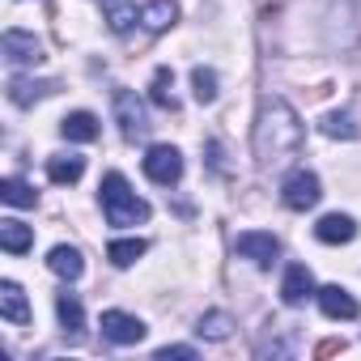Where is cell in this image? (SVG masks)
Masks as SVG:
<instances>
[{
    "label": "cell",
    "instance_id": "1",
    "mask_svg": "<svg viewBox=\"0 0 361 361\" xmlns=\"http://www.w3.org/2000/svg\"><path fill=\"white\" fill-rule=\"evenodd\" d=\"M302 149V119L285 98H264L255 115V161L281 166Z\"/></svg>",
    "mask_w": 361,
    "mask_h": 361
},
{
    "label": "cell",
    "instance_id": "2",
    "mask_svg": "<svg viewBox=\"0 0 361 361\" xmlns=\"http://www.w3.org/2000/svg\"><path fill=\"white\" fill-rule=\"evenodd\" d=\"M98 200H102V217H106L111 226H140V221H149V204L128 188V178H123L119 170H111V174L102 178Z\"/></svg>",
    "mask_w": 361,
    "mask_h": 361
},
{
    "label": "cell",
    "instance_id": "3",
    "mask_svg": "<svg viewBox=\"0 0 361 361\" xmlns=\"http://www.w3.org/2000/svg\"><path fill=\"white\" fill-rule=\"evenodd\" d=\"M319 196H323V183H319V174L306 170V166H298V170H289V174L281 178V200H285V209H293V213L314 209Z\"/></svg>",
    "mask_w": 361,
    "mask_h": 361
},
{
    "label": "cell",
    "instance_id": "4",
    "mask_svg": "<svg viewBox=\"0 0 361 361\" xmlns=\"http://www.w3.org/2000/svg\"><path fill=\"white\" fill-rule=\"evenodd\" d=\"M140 166L149 174V183H157V188H170V183L183 178V153H178L174 145H149Z\"/></svg>",
    "mask_w": 361,
    "mask_h": 361
},
{
    "label": "cell",
    "instance_id": "5",
    "mask_svg": "<svg viewBox=\"0 0 361 361\" xmlns=\"http://www.w3.org/2000/svg\"><path fill=\"white\" fill-rule=\"evenodd\" d=\"M115 123H119L123 140H140L149 132V111L136 90H115Z\"/></svg>",
    "mask_w": 361,
    "mask_h": 361
},
{
    "label": "cell",
    "instance_id": "6",
    "mask_svg": "<svg viewBox=\"0 0 361 361\" xmlns=\"http://www.w3.org/2000/svg\"><path fill=\"white\" fill-rule=\"evenodd\" d=\"M234 251H238L243 259H251L255 268H272L276 255H281V243H276L268 230H243V234L234 238Z\"/></svg>",
    "mask_w": 361,
    "mask_h": 361
},
{
    "label": "cell",
    "instance_id": "7",
    "mask_svg": "<svg viewBox=\"0 0 361 361\" xmlns=\"http://www.w3.org/2000/svg\"><path fill=\"white\" fill-rule=\"evenodd\" d=\"M145 331L149 327L136 314H128V310H102V340H111V344H140Z\"/></svg>",
    "mask_w": 361,
    "mask_h": 361
},
{
    "label": "cell",
    "instance_id": "8",
    "mask_svg": "<svg viewBox=\"0 0 361 361\" xmlns=\"http://www.w3.org/2000/svg\"><path fill=\"white\" fill-rule=\"evenodd\" d=\"M314 302H319V310H323L327 319H336V323H340V319L348 323V319H357V314H361L357 298H353L344 285H323V289L314 293Z\"/></svg>",
    "mask_w": 361,
    "mask_h": 361
},
{
    "label": "cell",
    "instance_id": "9",
    "mask_svg": "<svg viewBox=\"0 0 361 361\" xmlns=\"http://www.w3.org/2000/svg\"><path fill=\"white\" fill-rule=\"evenodd\" d=\"M0 51H5L9 64H39V60H43V43H39L30 30H5Z\"/></svg>",
    "mask_w": 361,
    "mask_h": 361
},
{
    "label": "cell",
    "instance_id": "10",
    "mask_svg": "<svg viewBox=\"0 0 361 361\" xmlns=\"http://www.w3.org/2000/svg\"><path fill=\"white\" fill-rule=\"evenodd\" d=\"M314 293H319V289H314L310 268H306V264H289L285 276H281V302H285V306H302V302L314 298Z\"/></svg>",
    "mask_w": 361,
    "mask_h": 361
},
{
    "label": "cell",
    "instance_id": "11",
    "mask_svg": "<svg viewBox=\"0 0 361 361\" xmlns=\"http://www.w3.org/2000/svg\"><path fill=\"white\" fill-rule=\"evenodd\" d=\"M314 238H319V243H327V247L353 243V238H357V221H353L348 213H327V217H319V226H314Z\"/></svg>",
    "mask_w": 361,
    "mask_h": 361
},
{
    "label": "cell",
    "instance_id": "12",
    "mask_svg": "<svg viewBox=\"0 0 361 361\" xmlns=\"http://www.w3.org/2000/svg\"><path fill=\"white\" fill-rule=\"evenodd\" d=\"M0 319L5 323H30V302H26V293H22V285L18 281H0Z\"/></svg>",
    "mask_w": 361,
    "mask_h": 361
},
{
    "label": "cell",
    "instance_id": "13",
    "mask_svg": "<svg viewBox=\"0 0 361 361\" xmlns=\"http://www.w3.org/2000/svg\"><path fill=\"white\" fill-rule=\"evenodd\" d=\"M178 22V5L174 0H149V5L140 9V26L149 30V35H161V30H170Z\"/></svg>",
    "mask_w": 361,
    "mask_h": 361
},
{
    "label": "cell",
    "instance_id": "14",
    "mask_svg": "<svg viewBox=\"0 0 361 361\" xmlns=\"http://www.w3.org/2000/svg\"><path fill=\"white\" fill-rule=\"evenodd\" d=\"M81 174H85V157H77V153H56V157H47V178H51V183L68 188V183H77Z\"/></svg>",
    "mask_w": 361,
    "mask_h": 361
},
{
    "label": "cell",
    "instance_id": "15",
    "mask_svg": "<svg viewBox=\"0 0 361 361\" xmlns=\"http://www.w3.org/2000/svg\"><path fill=\"white\" fill-rule=\"evenodd\" d=\"M0 247H5L9 255H22V251L35 247V230L26 221H18V217H5L0 221Z\"/></svg>",
    "mask_w": 361,
    "mask_h": 361
},
{
    "label": "cell",
    "instance_id": "16",
    "mask_svg": "<svg viewBox=\"0 0 361 361\" xmlns=\"http://www.w3.org/2000/svg\"><path fill=\"white\" fill-rule=\"evenodd\" d=\"M56 85L51 81H35V77H9V102L13 106H35L39 98H47Z\"/></svg>",
    "mask_w": 361,
    "mask_h": 361
},
{
    "label": "cell",
    "instance_id": "17",
    "mask_svg": "<svg viewBox=\"0 0 361 361\" xmlns=\"http://www.w3.org/2000/svg\"><path fill=\"white\" fill-rule=\"evenodd\" d=\"M102 18L111 26V35H128L140 18V9L132 5V0H102Z\"/></svg>",
    "mask_w": 361,
    "mask_h": 361
},
{
    "label": "cell",
    "instance_id": "18",
    "mask_svg": "<svg viewBox=\"0 0 361 361\" xmlns=\"http://www.w3.org/2000/svg\"><path fill=\"white\" fill-rule=\"evenodd\" d=\"M47 268L56 272V276H64V281H77L81 272H85V259H81V251L77 247H51V255H47Z\"/></svg>",
    "mask_w": 361,
    "mask_h": 361
},
{
    "label": "cell",
    "instance_id": "19",
    "mask_svg": "<svg viewBox=\"0 0 361 361\" xmlns=\"http://www.w3.org/2000/svg\"><path fill=\"white\" fill-rule=\"evenodd\" d=\"M60 132H64V140H77V145H90V140H98V119H94L90 111H73V115H64V123H60Z\"/></svg>",
    "mask_w": 361,
    "mask_h": 361
},
{
    "label": "cell",
    "instance_id": "20",
    "mask_svg": "<svg viewBox=\"0 0 361 361\" xmlns=\"http://www.w3.org/2000/svg\"><path fill=\"white\" fill-rule=\"evenodd\" d=\"M0 200H5L9 209H35L39 204V192L26 183V178H18V174H9L5 183H0Z\"/></svg>",
    "mask_w": 361,
    "mask_h": 361
},
{
    "label": "cell",
    "instance_id": "21",
    "mask_svg": "<svg viewBox=\"0 0 361 361\" xmlns=\"http://www.w3.org/2000/svg\"><path fill=\"white\" fill-rule=\"evenodd\" d=\"M145 251H149V243H145V238H115V243L106 247V259H111L115 268H132Z\"/></svg>",
    "mask_w": 361,
    "mask_h": 361
},
{
    "label": "cell",
    "instance_id": "22",
    "mask_svg": "<svg viewBox=\"0 0 361 361\" xmlns=\"http://www.w3.org/2000/svg\"><path fill=\"white\" fill-rule=\"evenodd\" d=\"M230 331H234V314H226V310H209L196 323V336L200 340H230Z\"/></svg>",
    "mask_w": 361,
    "mask_h": 361
},
{
    "label": "cell",
    "instance_id": "23",
    "mask_svg": "<svg viewBox=\"0 0 361 361\" xmlns=\"http://www.w3.org/2000/svg\"><path fill=\"white\" fill-rule=\"evenodd\" d=\"M56 314H60L64 331L81 336V327H85V306L77 302V293H60V298H56Z\"/></svg>",
    "mask_w": 361,
    "mask_h": 361
},
{
    "label": "cell",
    "instance_id": "24",
    "mask_svg": "<svg viewBox=\"0 0 361 361\" xmlns=\"http://www.w3.org/2000/svg\"><path fill=\"white\" fill-rule=\"evenodd\" d=\"M323 136H336V140H357V136H361V128L353 123V115H348V111H331V115H323Z\"/></svg>",
    "mask_w": 361,
    "mask_h": 361
},
{
    "label": "cell",
    "instance_id": "25",
    "mask_svg": "<svg viewBox=\"0 0 361 361\" xmlns=\"http://www.w3.org/2000/svg\"><path fill=\"white\" fill-rule=\"evenodd\" d=\"M192 94H196V102H213L217 98V73L204 68V64H196L192 68Z\"/></svg>",
    "mask_w": 361,
    "mask_h": 361
},
{
    "label": "cell",
    "instance_id": "26",
    "mask_svg": "<svg viewBox=\"0 0 361 361\" xmlns=\"http://www.w3.org/2000/svg\"><path fill=\"white\" fill-rule=\"evenodd\" d=\"M157 106H166V111H174V73L170 68H157L153 73V94H149Z\"/></svg>",
    "mask_w": 361,
    "mask_h": 361
},
{
    "label": "cell",
    "instance_id": "27",
    "mask_svg": "<svg viewBox=\"0 0 361 361\" xmlns=\"http://www.w3.org/2000/svg\"><path fill=\"white\" fill-rule=\"evenodd\" d=\"M153 357H157V361H196V348H192V344H166V348H157Z\"/></svg>",
    "mask_w": 361,
    "mask_h": 361
}]
</instances>
